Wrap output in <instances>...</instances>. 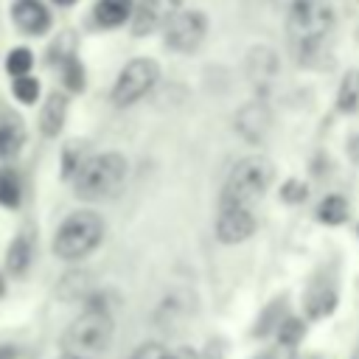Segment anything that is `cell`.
Segmentation results:
<instances>
[{
  "instance_id": "obj_1",
  "label": "cell",
  "mask_w": 359,
  "mask_h": 359,
  "mask_svg": "<svg viewBox=\"0 0 359 359\" xmlns=\"http://www.w3.org/2000/svg\"><path fill=\"white\" fill-rule=\"evenodd\" d=\"M334 28V8L328 0H294L286 8V34L292 48L306 56L331 34Z\"/></svg>"
},
{
  "instance_id": "obj_2",
  "label": "cell",
  "mask_w": 359,
  "mask_h": 359,
  "mask_svg": "<svg viewBox=\"0 0 359 359\" xmlns=\"http://www.w3.org/2000/svg\"><path fill=\"white\" fill-rule=\"evenodd\" d=\"M123 180H126V157L118 151H104L81 163V168L73 174V188L79 199L98 202L115 196Z\"/></svg>"
},
{
  "instance_id": "obj_3",
  "label": "cell",
  "mask_w": 359,
  "mask_h": 359,
  "mask_svg": "<svg viewBox=\"0 0 359 359\" xmlns=\"http://www.w3.org/2000/svg\"><path fill=\"white\" fill-rule=\"evenodd\" d=\"M104 238V219L95 210H76L70 213L56 236H53V252L62 261H79L87 258Z\"/></svg>"
},
{
  "instance_id": "obj_4",
  "label": "cell",
  "mask_w": 359,
  "mask_h": 359,
  "mask_svg": "<svg viewBox=\"0 0 359 359\" xmlns=\"http://www.w3.org/2000/svg\"><path fill=\"white\" fill-rule=\"evenodd\" d=\"M272 177H275V165L264 154H250L238 160L224 182L222 205H252L269 191Z\"/></svg>"
},
{
  "instance_id": "obj_5",
  "label": "cell",
  "mask_w": 359,
  "mask_h": 359,
  "mask_svg": "<svg viewBox=\"0 0 359 359\" xmlns=\"http://www.w3.org/2000/svg\"><path fill=\"white\" fill-rule=\"evenodd\" d=\"M112 317L109 309H98V306H87L62 334V348L65 353H98L107 351L112 342Z\"/></svg>"
},
{
  "instance_id": "obj_6",
  "label": "cell",
  "mask_w": 359,
  "mask_h": 359,
  "mask_svg": "<svg viewBox=\"0 0 359 359\" xmlns=\"http://www.w3.org/2000/svg\"><path fill=\"white\" fill-rule=\"evenodd\" d=\"M160 79V67L154 59H132L123 65V70L118 73L115 79V87H112V101L115 107H132L137 104L146 93H151V87L157 84Z\"/></svg>"
},
{
  "instance_id": "obj_7",
  "label": "cell",
  "mask_w": 359,
  "mask_h": 359,
  "mask_svg": "<svg viewBox=\"0 0 359 359\" xmlns=\"http://www.w3.org/2000/svg\"><path fill=\"white\" fill-rule=\"evenodd\" d=\"M208 34V20L202 11L196 8H180L168 17V22L163 25V36H165V45L177 53H191L202 45Z\"/></svg>"
},
{
  "instance_id": "obj_8",
  "label": "cell",
  "mask_w": 359,
  "mask_h": 359,
  "mask_svg": "<svg viewBox=\"0 0 359 359\" xmlns=\"http://www.w3.org/2000/svg\"><path fill=\"white\" fill-rule=\"evenodd\" d=\"M255 233V216L250 205H222L216 216V238L222 244H241Z\"/></svg>"
},
{
  "instance_id": "obj_9",
  "label": "cell",
  "mask_w": 359,
  "mask_h": 359,
  "mask_svg": "<svg viewBox=\"0 0 359 359\" xmlns=\"http://www.w3.org/2000/svg\"><path fill=\"white\" fill-rule=\"evenodd\" d=\"M182 0H140L132 11V34L146 36L168 22L174 11H180Z\"/></svg>"
},
{
  "instance_id": "obj_10",
  "label": "cell",
  "mask_w": 359,
  "mask_h": 359,
  "mask_svg": "<svg viewBox=\"0 0 359 359\" xmlns=\"http://www.w3.org/2000/svg\"><path fill=\"white\" fill-rule=\"evenodd\" d=\"M272 129V112L264 101H250L236 112V132L247 143H261Z\"/></svg>"
},
{
  "instance_id": "obj_11",
  "label": "cell",
  "mask_w": 359,
  "mask_h": 359,
  "mask_svg": "<svg viewBox=\"0 0 359 359\" xmlns=\"http://www.w3.org/2000/svg\"><path fill=\"white\" fill-rule=\"evenodd\" d=\"M244 70H247V79H250L255 87H269V84L278 79L280 59H278V53H275L269 45H252V48L247 50Z\"/></svg>"
},
{
  "instance_id": "obj_12",
  "label": "cell",
  "mask_w": 359,
  "mask_h": 359,
  "mask_svg": "<svg viewBox=\"0 0 359 359\" xmlns=\"http://www.w3.org/2000/svg\"><path fill=\"white\" fill-rule=\"evenodd\" d=\"M11 20L28 36H39V34H45L50 28V14L39 0H14Z\"/></svg>"
},
{
  "instance_id": "obj_13",
  "label": "cell",
  "mask_w": 359,
  "mask_h": 359,
  "mask_svg": "<svg viewBox=\"0 0 359 359\" xmlns=\"http://www.w3.org/2000/svg\"><path fill=\"white\" fill-rule=\"evenodd\" d=\"M303 306H306V314L311 320H323L334 311L337 306V286L331 278H314L306 289V297H303Z\"/></svg>"
},
{
  "instance_id": "obj_14",
  "label": "cell",
  "mask_w": 359,
  "mask_h": 359,
  "mask_svg": "<svg viewBox=\"0 0 359 359\" xmlns=\"http://www.w3.org/2000/svg\"><path fill=\"white\" fill-rule=\"evenodd\" d=\"M65 118H67V95L50 93L48 101L39 109V132L45 137H56L65 126Z\"/></svg>"
},
{
  "instance_id": "obj_15",
  "label": "cell",
  "mask_w": 359,
  "mask_h": 359,
  "mask_svg": "<svg viewBox=\"0 0 359 359\" xmlns=\"http://www.w3.org/2000/svg\"><path fill=\"white\" fill-rule=\"evenodd\" d=\"M132 3L129 0H98L93 8V20L101 28H118L126 20H132Z\"/></svg>"
},
{
  "instance_id": "obj_16",
  "label": "cell",
  "mask_w": 359,
  "mask_h": 359,
  "mask_svg": "<svg viewBox=\"0 0 359 359\" xmlns=\"http://www.w3.org/2000/svg\"><path fill=\"white\" fill-rule=\"evenodd\" d=\"M31 258H34L31 238H28L25 233H20V236L8 244V250H6V269H8V275H11V278L25 275L28 266H31Z\"/></svg>"
},
{
  "instance_id": "obj_17",
  "label": "cell",
  "mask_w": 359,
  "mask_h": 359,
  "mask_svg": "<svg viewBox=\"0 0 359 359\" xmlns=\"http://www.w3.org/2000/svg\"><path fill=\"white\" fill-rule=\"evenodd\" d=\"M22 199V182L14 168H0V205L17 208Z\"/></svg>"
},
{
  "instance_id": "obj_18",
  "label": "cell",
  "mask_w": 359,
  "mask_h": 359,
  "mask_svg": "<svg viewBox=\"0 0 359 359\" xmlns=\"http://www.w3.org/2000/svg\"><path fill=\"white\" fill-rule=\"evenodd\" d=\"M317 219L323 224H342L348 219V202L342 196H325L317 205Z\"/></svg>"
},
{
  "instance_id": "obj_19",
  "label": "cell",
  "mask_w": 359,
  "mask_h": 359,
  "mask_svg": "<svg viewBox=\"0 0 359 359\" xmlns=\"http://www.w3.org/2000/svg\"><path fill=\"white\" fill-rule=\"evenodd\" d=\"M337 107L342 112H356L359 107V73H348L339 84V93H337Z\"/></svg>"
},
{
  "instance_id": "obj_20",
  "label": "cell",
  "mask_w": 359,
  "mask_h": 359,
  "mask_svg": "<svg viewBox=\"0 0 359 359\" xmlns=\"http://www.w3.org/2000/svg\"><path fill=\"white\" fill-rule=\"evenodd\" d=\"M22 140H25V132L17 121L14 123H0V157H14L22 146Z\"/></svg>"
},
{
  "instance_id": "obj_21",
  "label": "cell",
  "mask_w": 359,
  "mask_h": 359,
  "mask_svg": "<svg viewBox=\"0 0 359 359\" xmlns=\"http://www.w3.org/2000/svg\"><path fill=\"white\" fill-rule=\"evenodd\" d=\"M56 67H59V76H62V81H65L67 90H73V93H81L84 90V67H81L79 56H70V59L59 62Z\"/></svg>"
},
{
  "instance_id": "obj_22",
  "label": "cell",
  "mask_w": 359,
  "mask_h": 359,
  "mask_svg": "<svg viewBox=\"0 0 359 359\" xmlns=\"http://www.w3.org/2000/svg\"><path fill=\"white\" fill-rule=\"evenodd\" d=\"M11 93H14V98L22 101V104H34V101L39 98V81H36L31 73H25V76H14V81H11Z\"/></svg>"
},
{
  "instance_id": "obj_23",
  "label": "cell",
  "mask_w": 359,
  "mask_h": 359,
  "mask_svg": "<svg viewBox=\"0 0 359 359\" xmlns=\"http://www.w3.org/2000/svg\"><path fill=\"white\" fill-rule=\"evenodd\" d=\"M34 65V53L28 48H11L8 56H6V70L11 76H25Z\"/></svg>"
},
{
  "instance_id": "obj_24",
  "label": "cell",
  "mask_w": 359,
  "mask_h": 359,
  "mask_svg": "<svg viewBox=\"0 0 359 359\" xmlns=\"http://www.w3.org/2000/svg\"><path fill=\"white\" fill-rule=\"evenodd\" d=\"M48 56H50V65H53V67H56L59 62H65V59L76 56V39H73V34H70V31L59 34V36H56V42L50 45Z\"/></svg>"
},
{
  "instance_id": "obj_25",
  "label": "cell",
  "mask_w": 359,
  "mask_h": 359,
  "mask_svg": "<svg viewBox=\"0 0 359 359\" xmlns=\"http://www.w3.org/2000/svg\"><path fill=\"white\" fill-rule=\"evenodd\" d=\"M300 337H303V323H300V320L289 317V320H283V323L278 325V342H280V345L294 348V345L300 342Z\"/></svg>"
},
{
  "instance_id": "obj_26",
  "label": "cell",
  "mask_w": 359,
  "mask_h": 359,
  "mask_svg": "<svg viewBox=\"0 0 359 359\" xmlns=\"http://www.w3.org/2000/svg\"><path fill=\"white\" fill-rule=\"evenodd\" d=\"M81 143H67V149H65V174L67 177H73L79 168H81V163L87 160V157H81Z\"/></svg>"
},
{
  "instance_id": "obj_27",
  "label": "cell",
  "mask_w": 359,
  "mask_h": 359,
  "mask_svg": "<svg viewBox=\"0 0 359 359\" xmlns=\"http://www.w3.org/2000/svg\"><path fill=\"white\" fill-rule=\"evenodd\" d=\"M129 359H168V351L160 342H143L129 353Z\"/></svg>"
},
{
  "instance_id": "obj_28",
  "label": "cell",
  "mask_w": 359,
  "mask_h": 359,
  "mask_svg": "<svg viewBox=\"0 0 359 359\" xmlns=\"http://www.w3.org/2000/svg\"><path fill=\"white\" fill-rule=\"evenodd\" d=\"M303 196H306V185H300V182H286V188H283V199L294 202V199H303Z\"/></svg>"
},
{
  "instance_id": "obj_29",
  "label": "cell",
  "mask_w": 359,
  "mask_h": 359,
  "mask_svg": "<svg viewBox=\"0 0 359 359\" xmlns=\"http://www.w3.org/2000/svg\"><path fill=\"white\" fill-rule=\"evenodd\" d=\"M168 359H199V356H196V351H191V348H185V345H182V348L171 351V353H168Z\"/></svg>"
},
{
  "instance_id": "obj_30",
  "label": "cell",
  "mask_w": 359,
  "mask_h": 359,
  "mask_svg": "<svg viewBox=\"0 0 359 359\" xmlns=\"http://www.w3.org/2000/svg\"><path fill=\"white\" fill-rule=\"evenodd\" d=\"M0 359H17V351L11 345H0Z\"/></svg>"
},
{
  "instance_id": "obj_31",
  "label": "cell",
  "mask_w": 359,
  "mask_h": 359,
  "mask_svg": "<svg viewBox=\"0 0 359 359\" xmlns=\"http://www.w3.org/2000/svg\"><path fill=\"white\" fill-rule=\"evenodd\" d=\"M351 157L359 163V137H353V143H351Z\"/></svg>"
},
{
  "instance_id": "obj_32",
  "label": "cell",
  "mask_w": 359,
  "mask_h": 359,
  "mask_svg": "<svg viewBox=\"0 0 359 359\" xmlns=\"http://www.w3.org/2000/svg\"><path fill=\"white\" fill-rule=\"evenodd\" d=\"M272 3H275V6H278V8H289V6H292V3H294V0H272Z\"/></svg>"
},
{
  "instance_id": "obj_33",
  "label": "cell",
  "mask_w": 359,
  "mask_h": 359,
  "mask_svg": "<svg viewBox=\"0 0 359 359\" xmlns=\"http://www.w3.org/2000/svg\"><path fill=\"white\" fill-rule=\"evenodd\" d=\"M59 359H87V356H79V353H62Z\"/></svg>"
},
{
  "instance_id": "obj_34",
  "label": "cell",
  "mask_w": 359,
  "mask_h": 359,
  "mask_svg": "<svg viewBox=\"0 0 359 359\" xmlns=\"http://www.w3.org/2000/svg\"><path fill=\"white\" fill-rule=\"evenodd\" d=\"M53 3H56V6H73L76 0H53Z\"/></svg>"
},
{
  "instance_id": "obj_35",
  "label": "cell",
  "mask_w": 359,
  "mask_h": 359,
  "mask_svg": "<svg viewBox=\"0 0 359 359\" xmlns=\"http://www.w3.org/2000/svg\"><path fill=\"white\" fill-rule=\"evenodd\" d=\"M353 359H359V351H356V353H353Z\"/></svg>"
}]
</instances>
